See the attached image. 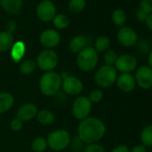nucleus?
<instances>
[{
  "label": "nucleus",
  "mask_w": 152,
  "mask_h": 152,
  "mask_svg": "<svg viewBox=\"0 0 152 152\" xmlns=\"http://www.w3.org/2000/svg\"><path fill=\"white\" fill-rule=\"evenodd\" d=\"M16 30V23L15 21H9L7 24H6V31L12 33Z\"/></svg>",
  "instance_id": "nucleus-35"
},
{
  "label": "nucleus",
  "mask_w": 152,
  "mask_h": 152,
  "mask_svg": "<svg viewBox=\"0 0 152 152\" xmlns=\"http://www.w3.org/2000/svg\"><path fill=\"white\" fill-rule=\"evenodd\" d=\"M118 72L115 66L104 64L100 66L94 74V82L101 89L110 88L115 83Z\"/></svg>",
  "instance_id": "nucleus-3"
},
{
  "label": "nucleus",
  "mask_w": 152,
  "mask_h": 152,
  "mask_svg": "<svg viewBox=\"0 0 152 152\" xmlns=\"http://www.w3.org/2000/svg\"><path fill=\"white\" fill-rule=\"evenodd\" d=\"M69 18L67 15L60 14L57 15L54 17L53 19V23L55 25V27H56L57 29H64L69 25Z\"/></svg>",
  "instance_id": "nucleus-28"
},
{
  "label": "nucleus",
  "mask_w": 152,
  "mask_h": 152,
  "mask_svg": "<svg viewBox=\"0 0 152 152\" xmlns=\"http://www.w3.org/2000/svg\"><path fill=\"white\" fill-rule=\"evenodd\" d=\"M36 116L38 122L42 125H50L56 120V116L54 113L48 109H43L39 111Z\"/></svg>",
  "instance_id": "nucleus-21"
},
{
  "label": "nucleus",
  "mask_w": 152,
  "mask_h": 152,
  "mask_svg": "<svg viewBox=\"0 0 152 152\" xmlns=\"http://www.w3.org/2000/svg\"><path fill=\"white\" fill-rule=\"evenodd\" d=\"M107 127L102 120L94 116H88L78 125V138L84 143H96L106 134Z\"/></svg>",
  "instance_id": "nucleus-1"
},
{
  "label": "nucleus",
  "mask_w": 152,
  "mask_h": 152,
  "mask_svg": "<svg viewBox=\"0 0 152 152\" xmlns=\"http://www.w3.org/2000/svg\"><path fill=\"white\" fill-rule=\"evenodd\" d=\"M25 51H26V47L23 41L18 40L15 43H14V45L11 48V57H12L13 61L15 63L21 62L23 57L24 56Z\"/></svg>",
  "instance_id": "nucleus-18"
},
{
  "label": "nucleus",
  "mask_w": 152,
  "mask_h": 152,
  "mask_svg": "<svg viewBox=\"0 0 152 152\" xmlns=\"http://www.w3.org/2000/svg\"><path fill=\"white\" fill-rule=\"evenodd\" d=\"M36 65L37 64H36L35 61H33L31 59H26V60H23V62H21L19 70H20L21 73H23L24 75H29V74H31L35 71Z\"/></svg>",
  "instance_id": "nucleus-25"
},
{
  "label": "nucleus",
  "mask_w": 152,
  "mask_h": 152,
  "mask_svg": "<svg viewBox=\"0 0 152 152\" xmlns=\"http://www.w3.org/2000/svg\"><path fill=\"white\" fill-rule=\"evenodd\" d=\"M92 108V103L85 96H80L76 99L72 106V115L78 120H83L87 118Z\"/></svg>",
  "instance_id": "nucleus-6"
},
{
  "label": "nucleus",
  "mask_w": 152,
  "mask_h": 152,
  "mask_svg": "<svg viewBox=\"0 0 152 152\" xmlns=\"http://www.w3.org/2000/svg\"><path fill=\"white\" fill-rule=\"evenodd\" d=\"M77 66L83 72H91L96 68L99 63V53L92 47H86L80 53H78L76 58Z\"/></svg>",
  "instance_id": "nucleus-4"
},
{
  "label": "nucleus",
  "mask_w": 152,
  "mask_h": 152,
  "mask_svg": "<svg viewBox=\"0 0 152 152\" xmlns=\"http://www.w3.org/2000/svg\"><path fill=\"white\" fill-rule=\"evenodd\" d=\"M147 15H145L143 12H141V11H140L139 9L137 10V12H136V19L139 21V22H140V23H144L145 22V20H146V18H147Z\"/></svg>",
  "instance_id": "nucleus-37"
},
{
  "label": "nucleus",
  "mask_w": 152,
  "mask_h": 152,
  "mask_svg": "<svg viewBox=\"0 0 152 152\" xmlns=\"http://www.w3.org/2000/svg\"><path fill=\"white\" fill-rule=\"evenodd\" d=\"M83 152H106V149L102 145L96 142V143L88 144L84 148Z\"/></svg>",
  "instance_id": "nucleus-32"
},
{
  "label": "nucleus",
  "mask_w": 152,
  "mask_h": 152,
  "mask_svg": "<svg viewBox=\"0 0 152 152\" xmlns=\"http://www.w3.org/2000/svg\"><path fill=\"white\" fill-rule=\"evenodd\" d=\"M56 9L55 5L49 0H43V1H41L38 5L36 10L37 16L42 22L52 21L56 16Z\"/></svg>",
  "instance_id": "nucleus-12"
},
{
  "label": "nucleus",
  "mask_w": 152,
  "mask_h": 152,
  "mask_svg": "<svg viewBox=\"0 0 152 152\" xmlns=\"http://www.w3.org/2000/svg\"><path fill=\"white\" fill-rule=\"evenodd\" d=\"M87 39L83 35H78L74 37L69 43V49L72 53H80L83 48H86Z\"/></svg>",
  "instance_id": "nucleus-19"
},
{
  "label": "nucleus",
  "mask_w": 152,
  "mask_h": 152,
  "mask_svg": "<svg viewBox=\"0 0 152 152\" xmlns=\"http://www.w3.org/2000/svg\"><path fill=\"white\" fill-rule=\"evenodd\" d=\"M126 20H127V15L124 9L118 8L112 13V21L116 26L120 28L124 26Z\"/></svg>",
  "instance_id": "nucleus-24"
},
{
  "label": "nucleus",
  "mask_w": 152,
  "mask_h": 152,
  "mask_svg": "<svg viewBox=\"0 0 152 152\" xmlns=\"http://www.w3.org/2000/svg\"><path fill=\"white\" fill-rule=\"evenodd\" d=\"M23 125V122L21 121V120H20L19 118H17V117L14 118V119L11 121V123H10V127H11V129H12L14 132H19V131L22 129Z\"/></svg>",
  "instance_id": "nucleus-33"
},
{
  "label": "nucleus",
  "mask_w": 152,
  "mask_h": 152,
  "mask_svg": "<svg viewBox=\"0 0 152 152\" xmlns=\"http://www.w3.org/2000/svg\"><path fill=\"white\" fill-rule=\"evenodd\" d=\"M117 88L124 93L132 92L136 88V82L132 73H120L115 81Z\"/></svg>",
  "instance_id": "nucleus-13"
},
{
  "label": "nucleus",
  "mask_w": 152,
  "mask_h": 152,
  "mask_svg": "<svg viewBox=\"0 0 152 152\" xmlns=\"http://www.w3.org/2000/svg\"><path fill=\"white\" fill-rule=\"evenodd\" d=\"M114 66L120 73H132L138 68V60L131 54H124L117 57Z\"/></svg>",
  "instance_id": "nucleus-9"
},
{
  "label": "nucleus",
  "mask_w": 152,
  "mask_h": 152,
  "mask_svg": "<svg viewBox=\"0 0 152 152\" xmlns=\"http://www.w3.org/2000/svg\"><path fill=\"white\" fill-rule=\"evenodd\" d=\"M133 76L136 85L141 90L147 91L152 88V69L148 65L138 66Z\"/></svg>",
  "instance_id": "nucleus-8"
},
{
  "label": "nucleus",
  "mask_w": 152,
  "mask_h": 152,
  "mask_svg": "<svg viewBox=\"0 0 152 152\" xmlns=\"http://www.w3.org/2000/svg\"><path fill=\"white\" fill-rule=\"evenodd\" d=\"M15 103L14 96L9 92H0V114H4L10 110Z\"/></svg>",
  "instance_id": "nucleus-17"
},
{
  "label": "nucleus",
  "mask_w": 152,
  "mask_h": 152,
  "mask_svg": "<svg viewBox=\"0 0 152 152\" xmlns=\"http://www.w3.org/2000/svg\"><path fill=\"white\" fill-rule=\"evenodd\" d=\"M117 57H118V56H117L116 52H115L114 49L109 48L108 50H107V51L104 53L103 59H104L105 64L114 66L115 64V62H116Z\"/></svg>",
  "instance_id": "nucleus-29"
},
{
  "label": "nucleus",
  "mask_w": 152,
  "mask_h": 152,
  "mask_svg": "<svg viewBox=\"0 0 152 152\" xmlns=\"http://www.w3.org/2000/svg\"><path fill=\"white\" fill-rule=\"evenodd\" d=\"M3 9L11 15H17L23 8V0H0Z\"/></svg>",
  "instance_id": "nucleus-16"
},
{
  "label": "nucleus",
  "mask_w": 152,
  "mask_h": 152,
  "mask_svg": "<svg viewBox=\"0 0 152 152\" xmlns=\"http://www.w3.org/2000/svg\"><path fill=\"white\" fill-rule=\"evenodd\" d=\"M148 65L152 69V50L149 51L148 56Z\"/></svg>",
  "instance_id": "nucleus-39"
},
{
  "label": "nucleus",
  "mask_w": 152,
  "mask_h": 152,
  "mask_svg": "<svg viewBox=\"0 0 152 152\" xmlns=\"http://www.w3.org/2000/svg\"><path fill=\"white\" fill-rule=\"evenodd\" d=\"M139 10L147 15L152 14V0H140Z\"/></svg>",
  "instance_id": "nucleus-30"
},
{
  "label": "nucleus",
  "mask_w": 152,
  "mask_h": 152,
  "mask_svg": "<svg viewBox=\"0 0 152 152\" xmlns=\"http://www.w3.org/2000/svg\"><path fill=\"white\" fill-rule=\"evenodd\" d=\"M118 42L125 48H132L137 45L139 41V36L137 31L129 26H123L117 31Z\"/></svg>",
  "instance_id": "nucleus-10"
},
{
  "label": "nucleus",
  "mask_w": 152,
  "mask_h": 152,
  "mask_svg": "<svg viewBox=\"0 0 152 152\" xmlns=\"http://www.w3.org/2000/svg\"><path fill=\"white\" fill-rule=\"evenodd\" d=\"M14 45V36L7 31L0 32V52L5 53L12 48Z\"/></svg>",
  "instance_id": "nucleus-20"
},
{
  "label": "nucleus",
  "mask_w": 152,
  "mask_h": 152,
  "mask_svg": "<svg viewBox=\"0 0 152 152\" xmlns=\"http://www.w3.org/2000/svg\"><path fill=\"white\" fill-rule=\"evenodd\" d=\"M110 45H111L110 39L106 35H102L96 39L94 43V48L98 53H105L107 50L109 49Z\"/></svg>",
  "instance_id": "nucleus-22"
},
{
  "label": "nucleus",
  "mask_w": 152,
  "mask_h": 152,
  "mask_svg": "<svg viewBox=\"0 0 152 152\" xmlns=\"http://www.w3.org/2000/svg\"><path fill=\"white\" fill-rule=\"evenodd\" d=\"M37 65L44 72L53 71L58 64V56L51 49H45L41 51L37 56Z\"/></svg>",
  "instance_id": "nucleus-7"
},
{
  "label": "nucleus",
  "mask_w": 152,
  "mask_h": 152,
  "mask_svg": "<svg viewBox=\"0 0 152 152\" xmlns=\"http://www.w3.org/2000/svg\"><path fill=\"white\" fill-rule=\"evenodd\" d=\"M69 10L73 14L81 13L86 7L85 0H71L69 2Z\"/></svg>",
  "instance_id": "nucleus-27"
},
{
  "label": "nucleus",
  "mask_w": 152,
  "mask_h": 152,
  "mask_svg": "<svg viewBox=\"0 0 152 152\" xmlns=\"http://www.w3.org/2000/svg\"><path fill=\"white\" fill-rule=\"evenodd\" d=\"M146 27L148 28V30H149L150 31H152V14L148 15L144 22Z\"/></svg>",
  "instance_id": "nucleus-38"
},
{
  "label": "nucleus",
  "mask_w": 152,
  "mask_h": 152,
  "mask_svg": "<svg viewBox=\"0 0 152 152\" xmlns=\"http://www.w3.org/2000/svg\"><path fill=\"white\" fill-rule=\"evenodd\" d=\"M38 114V107L33 103H26L21 106L16 113V117L21 121L25 122L31 120Z\"/></svg>",
  "instance_id": "nucleus-15"
},
{
  "label": "nucleus",
  "mask_w": 152,
  "mask_h": 152,
  "mask_svg": "<svg viewBox=\"0 0 152 152\" xmlns=\"http://www.w3.org/2000/svg\"><path fill=\"white\" fill-rule=\"evenodd\" d=\"M48 148V141L43 137H37L31 142V148L34 152H44Z\"/></svg>",
  "instance_id": "nucleus-26"
},
{
  "label": "nucleus",
  "mask_w": 152,
  "mask_h": 152,
  "mask_svg": "<svg viewBox=\"0 0 152 152\" xmlns=\"http://www.w3.org/2000/svg\"><path fill=\"white\" fill-rule=\"evenodd\" d=\"M62 85L61 75L54 71L44 72L39 79V86L43 95L51 97L56 94Z\"/></svg>",
  "instance_id": "nucleus-2"
},
{
  "label": "nucleus",
  "mask_w": 152,
  "mask_h": 152,
  "mask_svg": "<svg viewBox=\"0 0 152 152\" xmlns=\"http://www.w3.org/2000/svg\"><path fill=\"white\" fill-rule=\"evenodd\" d=\"M61 88L66 94L70 96H77L83 91V83L75 76L67 75L62 78Z\"/></svg>",
  "instance_id": "nucleus-11"
},
{
  "label": "nucleus",
  "mask_w": 152,
  "mask_h": 152,
  "mask_svg": "<svg viewBox=\"0 0 152 152\" xmlns=\"http://www.w3.org/2000/svg\"><path fill=\"white\" fill-rule=\"evenodd\" d=\"M103 98H104V93L99 89L91 91L88 97V99L91 100V103H99L103 99Z\"/></svg>",
  "instance_id": "nucleus-31"
},
{
  "label": "nucleus",
  "mask_w": 152,
  "mask_h": 152,
  "mask_svg": "<svg viewBox=\"0 0 152 152\" xmlns=\"http://www.w3.org/2000/svg\"><path fill=\"white\" fill-rule=\"evenodd\" d=\"M60 39H61L60 34L56 31L51 29L42 31L39 36L40 44L43 47L47 48V49H51L52 48L56 47L59 44Z\"/></svg>",
  "instance_id": "nucleus-14"
},
{
  "label": "nucleus",
  "mask_w": 152,
  "mask_h": 152,
  "mask_svg": "<svg viewBox=\"0 0 152 152\" xmlns=\"http://www.w3.org/2000/svg\"><path fill=\"white\" fill-rule=\"evenodd\" d=\"M130 152H148L147 147H145L142 144H138L133 146L132 148H130Z\"/></svg>",
  "instance_id": "nucleus-36"
},
{
  "label": "nucleus",
  "mask_w": 152,
  "mask_h": 152,
  "mask_svg": "<svg viewBox=\"0 0 152 152\" xmlns=\"http://www.w3.org/2000/svg\"><path fill=\"white\" fill-rule=\"evenodd\" d=\"M47 141L48 146L51 149L55 151H61L70 145L71 135L66 130L58 129L48 134Z\"/></svg>",
  "instance_id": "nucleus-5"
},
{
  "label": "nucleus",
  "mask_w": 152,
  "mask_h": 152,
  "mask_svg": "<svg viewBox=\"0 0 152 152\" xmlns=\"http://www.w3.org/2000/svg\"><path fill=\"white\" fill-rule=\"evenodd\" d=\"M110 152H130V148L124 144H120L115 147Z\"/></svg>",
  "instance_id": "nucleus-34"
},
{
  "label": "nucleus",
  "mask_w": 152,
  "mask_h": 152,
  "mask_svg": "<svg viewBox=\"0 0 152 152\" xmlns=\"http://www.w3.org/2000/svg\"><path fill=\"white\" fill-rule=\"evenodd\" d=\"M140 140L145 147H152V124L142 128L140 133Z\"/></svg>",
  "instance_id": "nucleus-23"
}]
</instances>
